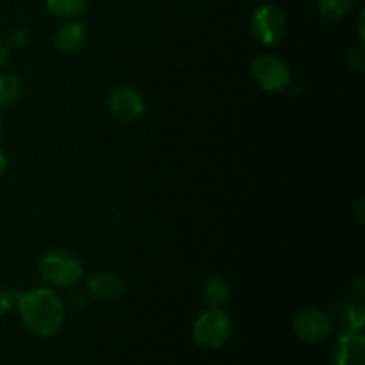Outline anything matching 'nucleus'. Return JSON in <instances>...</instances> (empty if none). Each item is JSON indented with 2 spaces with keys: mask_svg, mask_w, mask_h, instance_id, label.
<instances>
[{
  "mask_svg": "<svg viewBox=\"0 0 365 365\" xmlns=\"http://www.w3.org/2000/svg\"><path fill=\"white\" fill-rule=\"evenodd\" d=\"M364 202L362 200H360L359 203H356V212H359V223H362L364 221Z\"/></svg>",
  "mask_w": 365,
  "mask_h": 365,
  "instance_id": "nucleus-23",
  "label": "nucleus"
},
{
  "mask_svg": "<svg viewBox=\"0 0 365 365\" xmlns=\"http://www.w3.org/2000/svg\"><path fill=\"white\" fill-rule=\"evenodd\" d=\"M292 331L307 344H319L334 334V319L324 310L310 307L299 310L292 321Z\"/></svg>",
  "mask_w": 365,
  "mask_h": 365,
  "instance_id": "nucleus-6",
  "label": "nucleus"
},
{
  "mask_svg": "<svg viewBox=\"0 0 365 365\" xmlns=\"http://www.w3.org/2000/svg\"><path fill=\"white\" fill-rule=\"evenodd\" d=\"M334 365H365V335L362 330H344L331 348Z\"/></svg>",
  "mask_w": 365,
  "mask_h": 365,
  "instance_id": "nucleus-8",
  "label": "nucleus"
},
{
  "mask_svg": "<svg viewBox=\"0 0 365 365\" xmlns=\"http://www.w3.org/2000/svg\"><path fill=\"white\" fill-rule=\"evenodd\" d=\"M0 132H2V118H0Z\"/></svg>",
  "mask_w": 365,
  "mask_h": 365,
  "instance_id": "nucleus-24",
  "label": "nucleus"
},
{
  "mask_svg": "<svg viewBox=\"0 0 365 365\" xmlns=\"http://www.w3.org/2000/svg\"><path fill=\"white\" fill-rule=\"evenodd\" d=\"M6 41V45L11 48H24V46H27L29 43V32L27 29L24 27H18L14 29V31L9 32V36H7V39H4Z\"/></svg>",
  "mask_w": 365,
  "mask_h": 365,
  "instance_id": "nucleus-16",
  "label": "nucleus"
},
{
  "mask_svg": "<svg viewBox=\"0 0 365 365\" xmlns=\"http://www.w3.org/2000/svg\"><path fill=\"white\" fill-rule=\"evenodd\" d=\"M359 38H360V41L364 43V11L360 13V16H359Z\"/></svg>",
  "mask_w": 365,
  "mask_h": 365,
  "instance_id": "nucleus-22",
  "label": "nucleus"
},
{
  "mask_svg": "<svg viewBox=\"0 0 365 365\" xmlns=\"http://www.w3.org/2000/svg\"><path fill=\"white\" fill-rule=\"evenodd\" d=\"M88 39V29L77 18H70L57 29L53 45L63 53H77Z\"/></svg>",
  "mask_w": 365,
  "mask_h": 365,
  "instance_id": "nucleus-10",
  "label": "nucleus"
},
{
  "mask_svg": "<svg viewBox=\"0 0 365 365\" xmlns=\"http://www.w3.org/2000/svg\"><path fill=\"white\" fill-rule=\"evenodd\" d=\"M335 319L341 321L344 328L349 330H364L365 324V305L360 298L342 299L334 309Z\"/></svg>",
  "mask_w": 365,
  "mask_h": 365,
  "instance_id": "nucleus-11",
  "label": "nucleus"
},
{
  "mask_svg": "<svg viewBox=\"0 0 365 365\" xmlns=\"http://www.w3.org/2000/svg\"><path fill=\"white\" fill-rule=\"evenodd\" d=\"M317 13L328 21L342 20L349 14L353 7V0H317Z\"/></svg>",
  "mask_w": 365,
  "mask_h": 365,
  "instance_id": "nucleus-15",
  "label": "nucleus"
},
{
  "mask_svg": "<svg viewBox=\"0 0 365 365\" xmlns=\"http://www.w3.org/2000/svg\"><path fill=\"white\" fill-rule=\"evenodd\" d=\"M252 77L262 91L282 93L291 88L292 71L284 59L277 56H259L252 63Z\"/></svg>",
  "mask_w": 365,
  "mask_h": 365,
  "instance_id": "nucleus-5",
  "label": "nucleus"
},
{
  "mask_svg": "<svg viewBox=\"0 0 365 365\" xmlns=\"http://www.w3.org/2000/svg\"><path fill=\"white\" fill-rule=\"evenodd\" d=\"M234 324L223 309L209 307L203 310L192 327V339L203 349H220L230 341Z\"/></svg>",
  "mask_w": 365,
  "mask_h": 365,
  "instance_id": "nucleus-3",
  "label": "nucleus"
},
{
  "mask_svg": "<svg viewBox=\"0 0 365 365\" xmlns=\"http://www.w3.org/2000/svg\"><path fill=\"white\" fill-rule=\"evenodd\" d=\"M351 289H353V292H355V294H356V298H362V296L365 294V280H364V277L356 278V280L353 282Z\"/></svg>",
  "mask_w": 365,
  "mask_h": 365,
  "instance_id": "nucleus-19",
  "label": "nucleus"
},
{
  "mask_svg": "<svg viewBox=\"0 0 365 365\" xmlns=\"http://www.w3.org/2000/svg\"><path fill=\"white\" fill-rule=\"evenodd\" d=\"M110 116L116 118L121 123H132L138 121L145 114L146 102L141 91H138L132 86H120L114 89L107 98Z\"/></svg>",
  "mask_w": 365,
  "mask_h": 365,
  "instance_id": "nucleus-7",
  "label": "nucleus"
},
{
  "mask_svg": "<svg viewBox=\"0 0 365 365\" xmlns=\"http://www.w3.org/2000/svg\"><path fill=\"white\" fill-rule=\"evenodd\" d=\"M86 287H88V292L95 299L103 303H110L121 298V294L125 291V282L123 278L114 273H109V271H98V273L91 274L88 278Z\"/></svg>",
  "mask_w": 365,
  "mask_h": 365,
  "instance_id": "nucleus-9",
  "label": "nucleus"
},
{
  "mask_svg": "<svg viewBox=\"0 0 365 365\" xmlns=\"http://www.w3.org/2000/svg\"><path fill=\"white\" fill-rule=\"evenodd\" d=\"M16 310L24 327L41 339L53 337L66 319L63 298L50 287L31 289L16 294Z\"/></svg>",
  "mask_w": 365,
  "mask_h": 365,
  "instance_id": "nucleus-1",
  "label": "nucleus"
},
{
  "mask_svg": "<svg viewBox=\"0 0 365 365\" xmlns=\"http://www.w3.org/2000/svg\"><path fill=\"white\" fill-rule=\"evenodd\" d=\"M21 81L14 73L0 71V107L13 106L21 96Z\"/></svg>",
  "mask_w": 365,
  "mask_h": 365,
  "instance_id": "nucleus-14",
  "label": "nucleus"
},
{
  "mask_svg": "<svg viewBox=\"0 0 365 365\" xmlns=\"http://www.w3.org/2000/svg\"><path fill=\"white\" fill-rule=\"evenodd\" d=\"M88 2L89 0H45V7L53 16L70 20L81 16L88 7Z\"/></svg>",
  "mask_w": 365,
  "mask_h": 365,
  "instance_id": "nucleus-13",
  "label": "nucleus"
},
{
  "mask_svg": "<svg viewBox=\"0 0 365 365\" xmlns=\"http://www.w3.org/2000/svg\"><path fill=\"white\" fill-rule=\"evenodd\" d=\"M7 166H9V160H7V155L6 152L2 150V146H0V175L6 173Z\"/></svg>",
  "mask_w": 365,
  "mask_h": 365,
  "instance_id": "nucleus-21",
  "label": "nucleus"
},
{
  "mask_svg": "<svg viewBox=\"0 0 365 365\" xmlns=\"http://www.w3.org/2000/svg\"><path fill=\"white\" fill-rule=\"evenodd\" d=\"M38 273L50 287L68 289L81 282L84 267L75 253L68 250H52L39 259Z\"/></svg>",
  "mask_w": 365,
  "mask_h": 365,
  "instance_id": "nucleus-2",
  "label": "nucleus"
},
{
  "mask_svg": "<svg viewBox=\"0 0 365 365\" xmlns=\"http://www.w3.org/2000/svg\"><path fill=\"white\" fill-rule=\"evenodd\" d=\"M7 59H9V46H7L6 41L0 38V68L6 66Z\"/></svg>",
  "mask_w": 365,
  "mask_h": 365,
  "instance_id": "nucleus-20",
  "label": "nucleus"
},
{
  "mask_svg": "<svg viewBox=\"0 0 365 365\" xmlns=\"http://www.w3.org/2000/svg\"><path fill=\"white\" fill-rule=\"evenodd\" d=\"M289 21L284 9L274 4H262L252 14V32L260 45L277 46L287 34Z\"/></svg>",
  "mask_w": 365,
  "mask_h": 365,
  "instance_id": "nucleus-4",
  "label": "nucleus"
},
{
  "mask_svg": "<svg viewBox=\"0 0 365 365\" xmlns=\"http://www.w3.org/2000/svg\"><path fill=\"white\" fill-rule=\"evenodd\" d=\"M202 292L209 307H216V309H223L232 299L230 287L221 277L207 278L202 285Z\"/></svg>",
  "mask_w": 365,
  "mask_h": 365,
  "instance_id": "nucleus-12",
  "label": "nucleus"
},
{
  "mask_svg": "<svg viewBox=\"0 0 365 365\" xmlns=\"http://www.w3.org/2000/svg\"><path fill=\"white\" fill-rule=\"evenodd\" d=\"M14 305H16V294L9 289L0 287V317L7 316L14 309Z\"/></svg>",
  "mask_w": 365,
  "mask_h": 365,
  "instance_id": "nucleus-17",
  "label": "nucleus"
},
{
  "mask_svg": "<svg viewBox=\"0 0 365 365\" xmlns=\"http://www.w3.org/2000/svg\"><path fill=\"white\" fill-rule=\"evenodd\" d=\"M346 63H348V68L351 71H360L364 68L365 63V56H364V48L359 46V48H351L349 50L348 57H346Z\"/></svg>",
  "mask_w": 365,
  "mask_h": 365,
  "instance_id": "nucleus-18",
  "label": "nucleus"
}]
</instances>
